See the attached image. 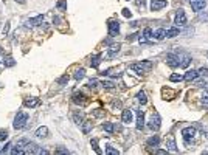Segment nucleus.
Returning <instances> with one entry per match:
<instances>
[{"mask_svg":"<svg viewBox=\"0 0 208 155\" xmlns=\"http://www.w3.org/2000/svg\"><path fill=\"white\" fill-rule=\"evenodd\" d=\"M101 85H102L104 88H107V90H110V88H113V87H115V84H113L112 81H102V82H101Z\"/></svg>","mask_w":208,"mask_h":155,"instance_id":"obj_32","label":"nucleus"},{"mask_svg":"<svg viewBox=\"0 0 208 155\" xmlns=\"http://www.w3.org/2000/svg\"><path fill=\"white\" fill-rule=\"evenodd\" d=\"M131 68H132L135 73H138V74H145V73H148V71L152 68V62H149V61H141V62L132 64Z\"/></svg>","mask_w":208,"mask_h":155,"instance_id":"obj_1","label":"nucleus"},{"mask_svg":"<svg viewBox=\"0 0 208 155\" xmlns=\"http://www.w3.org/2000/svg\"><path fill=\"white\" fill-rule=\"evenodd\" d=\"M102 129H104V132H107V134H113L115 126H113V123H104V124H102Z\"/></svg>","mask_w":208,"mask_h":155,"instance_id":"obj_24","label":"nucleus"},{"mask_svg":"<svg viewBox=\"0 0 208 155\" xmlns=\"http://www.w3.org/2000/svg\"><path fill=\"white\" fill-rule=\"evenodd\" d=\"M58 82H59V85H65V84L69 82V76L64 74L62 78H59V79H58Z\"/></svg>","mask_w":208,"mask_h":155,"instance_id":"obj_35","label":"nucleus"},{"mask_svg":"<svg viewBox=\"0 0 208 155\" xmlns=\"http://www.w3.org/2000/svg\"><path fill=\"white\" fill-rule=\"evenodd\" d=\"M182 137H183L185 143H190V141L196 137V129L194 127H185L183 130H182Z\"/></svg>","mask_w":208,"mask_h":155,"instance_id":"obj_5","label":"nucleus"},{"mask_svg":"<svg viewBox=\"0 0 208 155\" xmlns=\"http://www.w3.org/2000/svg\"><path fill=\"white\" fill-rule=\"evenodd\" d=\"M28 143H30V141H28V140H25V138H23V140H19L17 143H16V147H19V149L23 150V147H27Z\"/></svg>","mask_w":208,"mask_h":155,"instance_id":"obj_28","label":"nucleus"},{"mask_svg":"<svg viewBox=\"0 0 208 155\" xmlns=\"http://www.w3.org/2000/svg\"><path fill=\"white\" fill-rule=\"evenodd\" d=\"M58 153H69L67 149H58Z\"/></svg>","mask_w":208,"mask_h":155,"instance_id":"obj_45","label":"nucleus"},{"mask_svg":"<svg viewBox=\"0 0 208 155\" xmlns=\"http://www.w3.org/2000/svg\"><path fill=\"white\" fill-rule=\"evenodd\" d=\"M199 74H200V76H205V78H208V68L202 67V68L199 70Z\"/></svg>","mask_w":208,"mask_h":155,"instance_id":"obj_39","label":"nucleus"},{"mask_svg":"<svg viewBox=\"0 0 208 155\" xmlns=\"http://www.w3.org/2000/svg\"><path fill=\"white\" fill-rule=\"evenodd\" d=\"M145 127V112L137 110V130H141Z\"/></svg>","mask_w":208,"mask_h":155,"instance_id":"obj_11","label":"nucleus"},{"mask_svg":"<svg viewBox=\"0 0 208 155\" xmlns=\"http://www.w3.org/2000/svg\"><path fill=\"white\" fill-rule=\"evenodd\" d=\"M197 76H199V71H196V70H188V71L185 73V76H183V79H185L186 82H191V81H196Z\"/></svg>","mask_w":208,"mask_h":155,"instance_id":"obj_13","label":"nucleus"},{"mask_svg":"<svg viewBox=\"0 0 208 155\" xmlns=\"http://www.w3.org/2000/svg\"><path fill=\"white\" fill-rule=\"evenodd\" d=\"M84 98H86V96H84V93H81V92H75V93H73V102H76V104H84V102H86Z\"/></svg>","mask_w":208,"mask_h":155,"instance_id":"obj_17","label":"nucleus"},{"mask_svg":"<svg viewBox=\"0 0 208 155\" xmlns=\"http://www.w3.org/2000/svg\"><path fill=\"white\" fill-rule=\"evenodd\" d=\"M177 58H179V65H180L182 68H186V67L190 65V62H191V56H190V54H186V53H179Z\"/></svg>","mask_w":208,"mask_h":155,"instance_id":"obj_7","label":"nucleus"},{"mask_svg":"<svg viewBox=\"0 0 208 155\" xmlns=\"http://www.w3.org/2000/svg\"><path fill=\"white\" fill-rule=\"evenodd\" d=\"M174 23H176V27H185L186 25V14L183 9H177L174 16Z\"/></svg>","mask_w":208,"mask_h":155,"instance_id":"obj_3","label":"nucleus"},{"mask_svg":"<svg viewBox=\"0 0 208 155\" xmlns=\"http://www.w3.org/2000/svg\"><path fill=\"white\" fill-rule=\"evenodd\" d=\"M202 102H203L205 106H208V93H205V95L202 96Z\"/></svg>","mask_w":208,"mask_h":155,"instance_id":"obj_42","label":"nucleus"},{"mask_svg":"<svg viewBox=\"0 0 208 155\" xmlns=\"http://www.w3.org/2000/svg\"><path fill=\"white\" fill-rule=\"evenodd\" d=\"M90 144H92V147H93V150H95L96 153H101V149L98 147V140H96V138H93L92 141H90Z\"/></svg>","mask_w":208,"mask_h":155,"instance_id":"obj_30","label":"nucleus"},{"mask_svg":"<svg viewBox=\"0 0 208 155\" xmlns=\"http://www.w3.org/2000/svg\"><path fill=\"white\" fill-rule=\"evenodd\" d=\"M148 127L151 129V130H154V132H157L160 129V116H159V113H152L151 120L148 123Z\"/></svg>","mask_w":208,"mask_h":155,"instance_id":"obj_4","label":"nucleus"},{"mask_svg":"<svg viewBox=\"0 0 208 155\" xmlns=\"http://www.w3.org/2000/svg\"><path fill=\"white\" fill-rule=\"evenodd\" d=\"M58 8L64 11V9H65V8H67V2H65V0H61V2L58 3Z\"/></svg>","mask_w":208,"mask_h":155,"instance_id":"obj_38","label":"nucleus"},{"mask_svg":"<svg viewBox=\"0 0 208 155\" xmlns=\"http://www.w3.org/2000/svg\"><path fill=\"white\" fill-rule=\"evenodd\" d=\"M84 76H86V70H84V68H79V70H76V71H75V74H73V78H75L76 81H81Z\"/></svg>","mask_w":208,"mask_h":155,"instance_id":"obj_25","label":"nucleus"},{"mask_svg":"<svg viewBox=\"0 0 208 155\" xmlns=\"http://www.w3.org/2000/svg\"><path fill=\"white\" fill-rule=\"evenodd\" d=\"M82 124H84V126H82V132H84V134H89L90 129H92V123H87V121H86V123H82Z\"/></svg>","mask_w":208,"mask_h":155,"instance_id":"obj_33","label":"nucleus"},{"mask_svg":"<svg viewBox=\"0 0 208 155\" xmlns=\"http://www.w3.org/2000/svg\"><path fill=\"white\" fill-rule=\"evenodd\" d=\"M107 27H109V34L110 37H115L116 34L120 33V22L118 20H110L107 23Z\"/></svg>","mask_w":208,"mask_h":155,"instance_id":"obj_6","label":"nucleus"},{"mask_svg":"<svg viewBox=\"0 0 208 155\" xmlns=\"http://www.w3.org/2000/svg\"><path fill=\"white\" fill-rule=\"evenodd\" d=\"M141 36H145L146 39L152 37V30H151V28H145V31H143V34H141Z\"/></svg>","mask_w":208,"mask_h":155,"instance_id":"obj_36","label":"nucleus"},{"mask_svg":"<svg viewBox=\"0 0 208 155\" xmlns=\"http://www.w3.org/2000/svg\"><path fill=\"white\" fill-rule=\"evenodd\" d=\"M123 16H124V17H131V16H132V12L129 11L127 8H124V9H123Z\"/></svg>","mask_w":208,"mask_h":155,"instance_id":"obj_41","label":"nucleus"},{"mask_svg":"<svg viewBox=\"0 0 208 155\" xmlns=\"http://www.w3.org/2000/svg\"><path fill=\"white\" fill-rule=\"evenodd\" d=\"M146 143H148L149 147H157V146L160 144V137H159V135H154V137H151V138L146 141Z\"/></svg>","mask_w":208,"mask_h":155,"instance_id":"obj_18","label":"nucleus"},{"mask_svg":"<svg viewBox=\"0 0 208 155\" xmlns=\"http://www.w3.org/2000/svg\"><path fill=\"white\" fill-rule=\"evenodd\" d=\"M44 22V16H37L34 19H28L27 22H25V27H37V25H41Z\"/></svg>","mask_w":208,"mask_h":155,"instance_id":"obj_12","label":"nucleus"},{"mask_svg":"<svg viewBox=\"0 0 208 155\" xmlns=\"http://www.w3.org/2000/svg\"><path fill=\"white\" fill-rule=\"evenodd\" d=\"M27 121H28V115L20 112V113H17V116L14 118V124H12V126H14V129L20 130V129H23L25 126H27Z\"/></svg>","mask_w":208,"mask_h":155,"instance_id":"obj_2","label":"nucleus"},{"mask_svg":"<svg viewBox=\"0 0 208 155\" xmlns=\"http://www.w3.org/2000/svg\"><path fill=\"white\" fill-rule=\"evenodd\" d=\"M8 30H9V23H6V25H5V28H3V34H6V33H8Z\"/></svg>","mask_w":208,"mask_h":155,"instance_id":"obj_44","label":"nucleus"},{"mask_svg":"<svg viewBox=\"0 0 208 155\" xmlns=\"http://www.w3.org/2000/svg\"><path fill=\"white\" fill-rule=\"evenodd\" d=\"M206 58H208V51H206Z\"/></svg>","mask_w":208,"mask_h":155,"instance_id":"obj_48","label":"nucleus"},{"mask_svg":"<svg viewBox=\"0 0 208 155\" xmlns=\"http://www.w3.org/2000/svg\"><path fill=\"white\" fill-rule=\"evenodd\" d=\"M73 120H75L76 124H79V126L84 123V121H82V115H81V113H75V115H73Z\"/></svg>","mask_w":208,"mask_h":155,"instance_id":"obj_31","label":"nucleus"},{"mask_svg":"<svg viewBox=\"0 0 208 155\" xmlns=\"http://www.w3.org/2000/svg\"><path fill=\"white\" fill-rule=\"evenodd\" d=\"M120 48H121V44H115V45H112L110 48H109V53H107V58L109 59H113L116 54L120 53Z\"/></svg>","mask_w":208,"mask_h":155,"instance_id":"obj_14","label":"nucleus"},{"mask_svg":"<svg viewBox=\"0 0 208 155\" xmlns=\"http://www.w3.org/2000/svg\"><path fill=\"white\" fill-rule=\"evenodd\" d=\"M137 98H138V102H140V104H143V106H145L146 102H148V98H146L145 92H140V93L137 95Z\"/></svg>","mask_w":208,"mask_h":155,"instance_id":"obj_27","label":"nucleus"},{"mask_svg":"<svg viewBox=\"0 0 208 155\" xmlns=\"http://www.w3.org/2000/svg\"><path fill=\"white\" fill-rule=\"evenodd\" d=\"M166 147L169 149V150H173V152H177V144H176L174 135H169V137H168V140H166Z\"/></svg>","mask_w":208,"mask_h":155,"instance_id":"obj_15","label":"nucleus"},{"mask_svg":"<svg viewBox=\"0 0 208 155\" xmlns=\"http://www.w3.org/2000/svg\"><path fill=\"white\" fill-rule=\"evenodd\" d=\"M8 138V132L5 130V132H0V141H5Z\"/></svg>","mask_w":208,"mask_h":155,"instance_id":"obj_40","label":"nucleus"},{"mask_svg":"<svg viewBox=\"0 0 208 155\" xmlns=\"http://www.w3.org/2000/svg\"><path fill=\"white\" fill-rule=\"evenodd\" d=\"M179 33H180L179 27H174V28H168V30H166V37H169V39H173V37L179 36Z\"/></svg>","mask_w":208,"mask_h":155,"instance_id":"obj_20","label":"nucleus"},{"mask_svg":"<svg viewBox=\"0 0 208 155\" xmlns=\"http://www.w3.org/2000/svg\"><path fill=\"white\" fill-rule=\"evenodd\" d=\"M190 5H191V9L193 11H202L205 6H206V2L205 0H190Z\"/></svg>","mask_w":208,"mask_h":155,"instance_id":"obj_8","label":"nucleus"},{"mask_svg":"<svg viewBox=\"0 0 208 155\" xmlns=\"http://www.w3.org/2000/svg\"><path fill=\"white\" fill-rule=\"evenodd\" d=\"M166 152H168V150H163V149H159V150H157L159 155H163V153H166Z\"/></svg>","mask_w":208,"mask_h":155,"instance_id":"obj_46","label":"nucleus"},{"mask_svg":"<svg viewBox=\"0 0 208 155\" xmlns=\"http://www.w3.org/2000/svg\"><path fill=\"white\" fill-rule=\"evenodd\" d=\"M166 64H168L169 67H173V68L180 67V65H179V58H177V54H173V53H168V54H166Z\"/></svg>","mask_w":208,"mask_h":155,"instance_id":"obj_9","label":"nucleus"},{"mask_svg":"<svg viewBox=\"0 0 208 155\" xmlns=\"http://www.w3.org/2000/svg\"><path fill=\"white\" fill-rule=\"evenodd\" d=\"M99 62H101V54H95V56H92V59H90V65H92L93 68H98Z\"/></svg>","mask_w":208,"mask_h":155,"instance_id":"obj_23","label":"nucleus"},{"mask_svg":"<svg viewBox=\"0 0 208 155\" xmlns=\"http://www.w3.org/2000/svg\"><path fill=\"white\" fill-rule=\"evenodd\" d=\"M3 64H5V67H12L16 64V61L12 59L11 56H6V58H3Z\"/></svg>","mask_w":208,"mask_h":155,"instance_id":"obj_26","label":"nucleus"},{"mask_svg":"<svg viewBox=\"0 0 208 155\" xmlns=\"http://www.w3.org/2000/svg\"><path fill=\"white\" fill-rule=\"evenodd\" d=\"M106 153H107V155H118L120 152L116 150V149H113L112 146H107V149H106Z\"/></svg>","mask_w":208,"mask_h":155,"instance_id":"obj_34","label":"nucleus"},{"mask_svg":"<svg viewBox=\"0 0 208 155\" xmlns=\"http://www.w3.org/2000/svg\"><path fill=\"white\" fill-rule=\"evenodd\" d=\"M87 85H89L90 88H96V85H98V81H96V79H90Z\"/></svg>","mask_w":208,"mask_h":155,"instance_id":"obj_37","label":"nucleus"},{"mask_svg":"<svg viewBox=\"0 0 208 155\" xmlns=\"http://www.w3.org/2000/svg\"><path fill=\"white\" fill-rule=\"evenodd\" d=\"M121 120H123V123H124V124H131V123H132V110H129V109L123 110Z\"/></svg>","mask_w":208,"mask_h":155,"instance_id":"obj_16","label":"nucleus"},{"mask_svg":"<svg viewBox=\"0 0 208 155\" xmlns=\"http://www.w3.org/2000/svg\"><path fill=\"white\" fill-rule=\"evenodd\" d=\"M47 134H48V129H47L45 126L39 127L37 130H36V137H37V138H45V137H47Z\"/></svg>","mask_w":208,"mask_h":155,"instance_id":"obj_22","label":"nucleus"},{"mask_svg":"<svg viewBox=\"0 0 208 155\" xmlns=\"http://www.w3.org/2000/svg\"><path fill=\"white\" fill-rule=\"evenodd\" d=\"M168 5L166 0H152L151 2V9L152 11H160L162 8H165Z\"/></svg>","mask_w":208,"mask_h":155,"instance_id":"obj_10","label":"nucleus"},{"mask_svg":"<svg viewBox=\"0 0 208 155\" xmlns=\"http://www.w3.org/2000/svg\"><path fill=\"white\" fill-rule=\"evenodd\" d=\"M154 37L157 39V41H163V39L166 37V30L165 28H159L157 31L154 33Z\"/></svg>","mask_w":208,"mask_h":155,"instance_id":"obj_21","label":"nucleus"},{"mask_svg":"<svg viewBox=\"0 0 208 155\" xmlns=\"http://www.w3.org/2000/svg\"><path fill=\"white\" fill-rule=\"evenodd\" d=\"M145 3H146L145 0H137V5H138V6H141V8L145 6Z\"/></svg>","mask_w":208,"mask_h":155,"instance_id":"obj_43","label":"nucleus"},{"mask_svg":"<svg viewBox=\"0 0 208 155\" xmlns=\"http://www.w3.org/2000/svg\"><path fill=\"white\" fill-rule=\"evenodd\" d=\"M16 2H19V3H25V0H16Z\"/></svg>","mask_w":208,"mask_h":155,"instance_id":"obj_47","label":"nucleus"},{"mask_svg":"<svg viewBox=\"0 0 208 155\" xmlns=\"http://www.w3.org/2000/svg\"><path fill=\"white\" fill-rule=\"evenodd\" d=\"M39 104H41V101H39V98H30V99L25 101V106L30 107V109H33V107H36V106H39Z\"/></svg>","mask_w":208,"mask_h":155,"instance_id":"obj_19","label":"nucleus"},{"mask_svg":"<svg viewBox=\"0 0 208 155\" xmlns=\"http://www.w3.org/2000/svg\"><path fill=\"white\" fill-rule=\"evenodd\" d=\"M182 79H183V76H182V74H177V73H174V74L169 76V81H171V82H180Z\"/></svg>","mask_w":208,"mask_h":155,"instance_id":"obj_29","label":"nucleus"}]
</instances>
